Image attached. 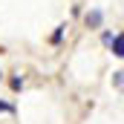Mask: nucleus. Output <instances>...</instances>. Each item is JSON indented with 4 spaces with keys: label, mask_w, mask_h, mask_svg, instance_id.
Listing matches in <instances>:
<instances>
[{
    "label": "nucleus",
    "mask_w": 124,
    "mask_h": 124,
    "mask_svg": "<svg viewBox=\"0 0 124 124\" xmlns=\"http://www.w3.org/2000/svg\"><path fill=\"white\" fill-rule=\"evenodd\" d=\"M113 55H116V58H121V55H124V35H121V32L113 38Z\"/></svg>",
    "instance_id": "nucleus-1"
},
{
    "label": "nucleus",
    "mask_w": 124,
    "mask_h": 124,
    "mask_svg": "<svg viewBox=\"0 0 124 124\" xmlns=\"http://www.w3.org/2000/svg\"><path fill=\"white\" fill-rule=\"evenodd\" d=\"M0 110H6V113H9V110H12V107H9V104H0Z\"/></svg>",
    "instance_id": "nucleus-3"
},
{
    "label": "nucleus",
    "mask_w": 124,
    "mask_h": 124,
    "mask_svg": "<svg viewBox=\"0 0 124 124\" xmlns=\"http://www.w3.org/2000/svg\"><path fill=\"white\" fill-rule=\"evenodd\" d=\"M87 23H93V26H98V23H101V15H98V12H93V15H87Z\"/></svg>",
    "instance_id": "nucleus-2"
}]
</instances>
